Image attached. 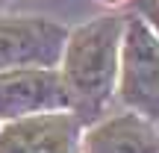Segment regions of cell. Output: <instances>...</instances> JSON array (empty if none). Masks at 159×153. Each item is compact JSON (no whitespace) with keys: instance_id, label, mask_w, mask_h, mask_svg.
<instances>
[{"instance_id":"4","label":"cell","mask_w":159,"mask_h":153,"mask_svg":"<svg viewBox=\"0 0 159 153\" xmlns=\"http://www.w3.org/2000/svg\"><path fill=\"white\" fill-rule=\"evenodd\" d=\"M62 74L50 68H12L0 71V121H18L27 115L68 109Z\"/></svg>"},{"instance_id":"1","label":"cell","mask_w":159,"mask_h":153,"mask_svg":"<svg viewBox=\"0 0 159 153\" xmlns=\"http://www.w3.org/2000/svg\"><path fill=\"white\" fill-rule=\"evenodd\" d=\"M121 35L124 24L118 18H100L80 27L65 41L62 83L71 97V106H77L83 115H94L112 91Z\"/></svg>"},{"instance_id":"2","label":"cell","mask_w":159,"mask_h":153,"mask_svg":"<svg viewBox=\"0 0 159 153\" xmlns=\"http://www.w3.org/2000/svg\"><path fill=\"white\" fill-rule=\"evenodd\" d=\"M121 97L139 115L159 118V38L133 18L121 47Z\"/></svg>"},{"instance_id":"5","label":"cell","mask_w":159,"mask_h":153,"mask_svg":"<svg viewBox=\"0 0 159 153\" xmlns=\"http://www.w3.org/2000/svg\"><path fill=\"white\" fill-rule=\"evenodd\" d=\"M0 153H80V124L65 109L18 118L0 133Z\"/></svg>"},{"instance_id":"6","label":"cell","mask_w":159,"mask_h":153,"mask_svg":"<svg viewBox=\"0 0 159 153\" xmlns=\"http://www.w3.org/2000/svg\"><path fill=\"white\" fill-rule=\"evenodd\" d=\"M83 153H159V136L139 115H121L94 127Z\"/></svg>"},{"instance_id":"7","label":"cell","mask_w":159,"mask_h":153,"mask_svg":"<svg viewBox=\"0 0 159 153\" xmlns=\"http://www.w3.org/2000/svg\"><path fill=\"white\" fill-rule=\"evenodd\" d=\"M139 9L148 15V21L153 24V29L159 33V0H139Z\"/></svg>"},{"instance_id":"3","label":"cell","mask_w":159,"mask_h":153,"mask_svg":"<svg viewBox=\"0 0 159 153\" xmlns=\"http://www.w3.org/2000/svg\"><path fill=\"white\" fill-rule=\"evenodd\" d=\"M65 41L68 29L47 18H0V71L53 68Z\"/></svg>"}]
</instances>
